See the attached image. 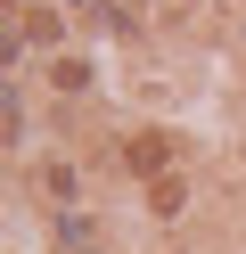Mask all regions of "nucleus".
<instances>
[{
    "mask_svg": "<svg viewBox=\"0 0 246 254\" xmlns=\"http://www.w3.org/2000/svg\"><path fill=\"white\" fill-rule=\"evenodd\" d=\"M164 156H172V139H156V131H140V139H131V164H140V172H156Z\"/></svg>",
    "mask_w": 246,
    "mask_h": 254,
    "instance_id": "f257e3e1",
    "label": "nucleus"
}]
</instances>
